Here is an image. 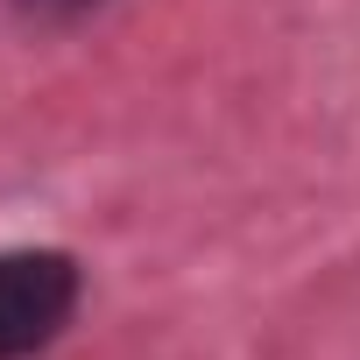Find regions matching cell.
<instances>
[{
	"label": "cell",
	"instance_id": "cell-1",
	"mask_svg": "<svg viewBox=\"0 0 360 360\" xmlns=\"http://www.w3.org/2000/svg\"><path fill=\"white\" fill-rule=\"evenodd\" d=\"M78 262L64 248H0V360H36L78 311Z\"/></svg>",
	"mask_w": 360,
	"mask_h": 360
},
{
	"label": "cell",
	"instance_id": "cell-2",
	"mask_svg": "<svg viewBox=\"0 0 360 360\" xmlns=\"http://www.w3.org/2000/svg\"><path fill=\"white\" fill-rule=\"evenodd\" d=\"M15 8H22L29 22H71V15H85V8H99V0H15Z\"/></svg>",
	"mask_w": 360,
	"mask_h": 360
}]
</instances>
